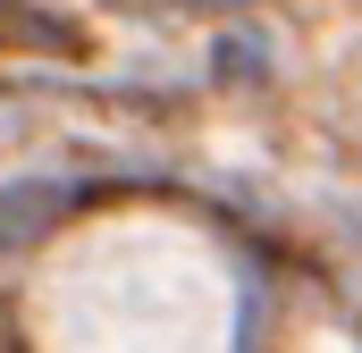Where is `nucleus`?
<instances>
[{
	"label": "nucleus",
	"mask_w": 362,
	"mask_h": 353,
	"mask_svg": "<svg viewBox=\"0 0 362 353\" xmlns=\"http://www.w3.org/2000/svg\"><path fill=\"white\" fill-rule=\"evenodd\" d=\"M228 261L169 219H101L34 277V353H228Z\"/></svg>",
	"instance_id": "nucleus-1"
}]
</instances>
